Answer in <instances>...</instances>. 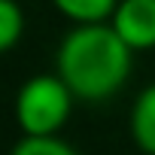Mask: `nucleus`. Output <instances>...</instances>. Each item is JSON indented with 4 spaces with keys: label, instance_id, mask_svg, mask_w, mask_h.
I'll return each instance as SVG.
<instances>
[{
    "label": "nucleus",
    "instance_id": "nucleus-6",
    "mask_svg": "<svg viewBox=\"0 0 155 155\" xmlns=\"http://www.w3.org/2000/svg\"><path fill=\"white\" fill-rule=\"evenodd\" d=\"M25 34V12L15 0H0V55L18 46Z\"/></svg>",
    "mask_w": 155,
    "mask_h": 155
},
{
    "label": "nucleus",
    "instance_id": "nucleus-1",
    "mask_svg": "<svg viewBox=\"0 0 155 155\" xmlns=\"http://www.w3.org/2000/svg\"><path fill=\"white\" fill-rule=\"evenodd\" d=\"M134 52L107 25H76L64 34L55 55V73L76 101L101 104L113 97L131 76Z\"/></svg>",
    "mask_w": 155,
    "mask_h": 155
},
{
    "label": "nucleus",
    "instance_id": "nucleus-5",
    "mask_svg": "<svg viewBox=\"0 0 155 155\" xmlns=\"http://www.w3.org/2000/svg\"><path fill=\"white\" fill-rule=\"evenodd\" d=\"M52 6L73 25H107L119 0H52Z\"/></svg>",
    "mask_w": 155,
    "mask_h": 155
},
{
    "label": "nucleus",
    "instance_id": "nucleus-3",
    "mask_svg": "<svg viewBox=\"0 0 155 155\" xmlns=\"http://www.w3.org/2000/svg\"><path fill=\"white\" fill-rule=\"evenodd\" d=\"M110 28L131 52L155 49V0H119Z\"/></svg>",
    "mask_w": 155,
    "mask_h": 155
},
{
    "label": "nucleus",
    "instance_id": "nucleus-2",
    "mask_svg": "<svg viewBox=\"0 0 155 155\" xmlns=\"http://www.w3.org/2000/svg\"><path fill=\"white\" fill-rule=\"evenodd\" d=\"M73 101V91L58 73L31 76L15 94V122L21 137H55L67 125Z\"/></svg>",
    "mask_w": 155,
    "mask_h": 155
},
{
    "label": "nucleus",
    "instance_id": "nucleus-7",
    "mask_svg": "<svg viewBox=\"0 0 155 155\" xmlns=\"http://www.w3.org/2000/svg\"><path fill=\"white\" fill-rule=\"evenodd\" d=\"M9 155H76V149L55 134V137H21L9 149Z\"/></svg>",
    "mask_w": 155,
    "mask_h": 155
},
{
    "label": "nucleus",
    "instance_id": "nucleus-4",
    "mask_svg": "<svg viewBox=\"0 0 155 155\" xmlns=\"http://www.w3.org/2000/svg\"><path fill=\"white\" fill-rule=\"evenodd\" d=\"M131 137L140 152L155 155V85H146L131 107Z\"/></svg>",
    "mask_w": 155,
    "mask_h": 155
}]
</instances>
